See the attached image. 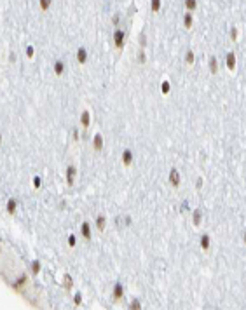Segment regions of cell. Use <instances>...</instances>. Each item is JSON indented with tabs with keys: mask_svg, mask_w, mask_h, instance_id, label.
Wrapping results in <instances>:
<instances>
[{
	"mask_svg": "<svg viewBox=\"0 0 246 310\" xmlns=\"http://www.w3.org/2000/svg\"><path fill=\"white\" fill-rule=\"evenodd\" d=\"M63 70H65L63 61H56V63H54V73H56V75H61V73H63Z\"/></svg>",
	"mask_w": 246,
	"mask_h": 310,
	"instance_id": "9",
	"label": "cell"
},
{
	"mask_svg": "<svg viewBox=\"0 0 246 310\" xmlns=\"http://www.w3.org/2000/svg\"><path fill=\"white\" fill-rule=\"evenodd\" d=\"M74 178H75V167L70 166V167H68V173H66V181H68V185H74Z\"/></svg>",
	"mask_w": 246,
	"mask_h": 310,
	"instance_id": "6",
	"label": "cell"
},
{
	"mask_svg": "<svg viewBox=\"0 0 246 310\" xmlns=\"http://www.w3.org/2000/svg\"><path fill=\"white\" fill-rule=\"evenodd\" d=\"M68 244H70V246H75V235H70V239H68Z\"/></svg>",
	"mask_w": 246,
	"mask_h": 310,
	"instance_id": "25",
	"label": "cell"
},
{
	"mask_svg": "<svg viewBox=\"0 0 246 310\" xmlns=\"http://www.w3.org/2000/svg\"><path fill=\"white\" fill-rule=\"evenodd\" d=\"M89 112H82V117H80V124L84 126V127H87L89 126Z\"/></svg>",
	"mask_w": 246,
	"mask_h": 310,
	"instance_id": "10",
	"label": "cell"
},
{
	"mask_svg": "<svg viewBox=\"0 0 246 310\" xmlns=\"http://www.w3.org/2000/svg\"><path fill=\"white\" fill-rule=\"evenodd\" d=\"M143 61H145V52L140 51V63H143Z\"/></svg>",
	"mask_w": 246,
	"mask_h": 310,
	"instance_id": "28",
	"label": "cell"
},
{
	"mask_svg": "<svg viewBox=\"0 0 246 310\" xmlns=\"http://www.w3.org/2000/svg\"><path fill=\"white\" fill-rule=\"evenodd\" d=\"M74 301H75L77 305H79V303H80V294H75V298H74Z\"/></svg>",
	"mask_w": 246,
	"mask_h": 310,
	"instance_id": "30",
	"label": "cell"
},
{
	"mask_svg": "<svg viewBox=\"0 0 246 310\" xmlns=\"http://www.w3.org/2000/svg\"><path fill=\"white\" fill-rule=\"evenodd\" d=\"M7 211H9V213H14V211H16V200H12V199L7 200Z\"/></svg>",
	"mask_w": 246,
	"mask_h": 310,
	"instance_id": "12",
	"label": "cell"
},
{
	"mask_svg": "<svg viewBox=\"0 0 246 310\" xmlns=\"http://www.w3.org/2000/svg\"><path fill=\"white\" fill-rule=\"evenodd\" d=\"M26 56H28V58H33V47H32V45L26 47Z\"/></svg>",
	"mask_w": 246,
	"mask_h": 310,
	"instance_id": "22",
	"label": "cell"
},
{
	"mask_svg": "<svg viewBox=\"0 0 246 310\" xmlns=\"http://www.w3.org/2000/svg\"><path fill=\"white\" fill-rule=\"evenodd\" d=\"M183 24H185V28H190V26H192V16H190L189 12H187L185 18H183Z\"/></svg>",
	"mask_w": 246,
	"mask_h": 310,
	"instance_id": "16",
	"label": "cell"
},
{
	"mask_svg": "<svg viewBox=\"0 0 246 310\" xmlns=\"http://www.w3.org/2000/svg\"><path fill=\"white\" fill-rule=\"evenodd\" d=\"M33 187H40V178H35V179H33Z\"/></svg>",
	"mask_w": 246,
	"mask_h": 310,
	"instance_id": "29",
	"label": "cell"
},
{
	"mask_svg": "<svg viewBox=\"0 0 246 310\" xmlns=\"http://www.w3.org/2000/svg\"><path fill=\"white\" fill-rule=\"evenodd\" d=\"M65 282H66V288H70V286H72V281H70V275H66V277H65Z\"/></svg>",
	"mask_w": 246,
	"mask_h": 310,
	"instance_id": "27",
	"label": "cell"
},
{
	"mask_svg": "<svg viewBox=\"0 0 246 310\" xmlns=\"http://www.w3.org/2000/svg\"><path fill=\"white\" fill-rule=\"evenodd\" d=\"M122 162H124L126 166H129L133 162V152L131 150H124V154H122Z\"/></svg>",
	"mask_w": 246,
	"mask_h": 310,
	"instance_id": "4",
	"label": "cell"
},
{
	"mask_svg": "<svg viewBox=\"0 0 246 310\" xmlns=\"http://www.w3.org/2000/svg\"><path fill=\"white\" fill-rule=\"evenodd\" d=\"M38 270H40V263H38V261L32 263V272H33V273H37Z\"/></svg>",
	"mask_w": 246,
	"mask_h": 310,
	"instance_id": "21",
	"label": "cell"
},
{
	"mask_svg": "<svg viewBox=\"0 0 246 310\" xmlns=\"http://www.w3.org/2000/svg\"><path fill=\"white\" fill-rule=\"evenodd\" d=\"M159 9H161V0H152V11L157 12Z\"/></svg>",
	"mask_w": 246,
	"mask_h": 310,
	"instance_id": "17",
	"label": "cell"
},
{
	"mask_svg": "<svg viewBox=\"0 0 246 310\" xmlns=\"http://www.w3.org/2000/svg\"><path fill=\"white\" fill-rule=\"evenodd\" d=\"M170 91V82H162V93H168Z\"/></svg>",
	"mask_w": 246,
	"mask_h": 310,
	"instance_id": "24",
	"label": "cell"
},
{
	"mask_svg": "<svg viewBox=\"0 0 246 310\" xmlns=\"http://www.w3.org/2000/svg\"><path fill=\"white\" fill-rule=\"evenodd\" d=\"M131 309H140V301H131Z\"/></svg>",
	"mask_w": 246,
	"mask_h": 310,
	"instance_id": "26",
	"label": "cell"
},
{
	"mask_svg": "<svg viewBox=\"0 0 246 310\" xmlns=\"http://www.w3.org/2000/svg\"><path fill=\"white\" fill-rule=\"evenodd\" d=\"M209 72H211V73H216V72H218V61H216L215 56L209 58Z\"/></svg>",
	"mask_w": 246,
	"mask_h": 310,
	"instance_id": "5",
	"label": "cell"
},
{
	"mask_svg": "<svg viewBox=\"0 0 246 310\" xmlns=\"http://www.w3.org/2000/svg\"><path fill=\"white\" fill-rule=\"evenodd\" d=\"M185 7H187L189 11H194V9L197 7V2H196V0H185Z\"/></svg>",
	"mask_w": 246,
	"mask_h": 310,
	"instance_id": "13",
	"label": "cell"
},
{
	"mask_svg": "<svg viewBox=\"0 0 246 310\" xmlns=\"http://www.w3.org/2000/svg\"><path fill=\"white\" fill-rule=\"evenodd\" d=\"M122 291H124V289H122V286H120V284H115V286H114V298H115V300H119V298L124 294Z\"/></svg>",
	"mask_w": 246,
	"mask_h": 310,
	"instance_id": "8",
	"label": "cell"
},
{
	"mask_svg": "<svg viewBox=\"0 0 246 310\" xmlns=\"http://www.w3.org/2000/svg\"><path fill=\"white\" fill-rule=\"evenodd\" d=\"M114 42H115L117 47H122V45H124V32L115 30L114 32Z\"/></svg>",
	"mask_w": 246,
	"mask_h": 310,
	"instance_id": "1",
	"label": "cell"
},
{
	"mask_svg": "<svg viewBox=\"0 0 246 310\" xmlns=\"http://www.w3.org/2000/svg\"><path fill=\"white\" fill-rule=\"evenodd\" d=\"M227 66H229V70H234V66H236V54L234 52H229L227 54Z\"/></svg>",
	"mask_w": 246,
	"mask_h": 310,
	"instance_id": "7",
	"label": "cell"
},
{
	"mask_svg": "<svg viewBox=\"0 0 246 310\" xmlns=\"http://www.w3.org/2000/svg\"><path fill=\"white\" fill-rule=\"evenodd\" d=\"M77 59H79V63H86V61H87V51H86L84 47H80V49L77 51Z\"/></svg>",
	"mask_w": 246,
	"mask_h": 310,
	"instance_id": "3",
	"label": "cell"
},
{
	"mask_svg": "<svg viewBox=\"0 0 246 310\" xmlns=\"http://www.w3.org/2000/svg\"><path fill=\"white\" fill-rule=\"evenodd\" d=\"M185 61H187L189 65H192V63H194V52H192V51H189V52L185 54Z\"/></svg>",
	"mask_w": 246,
	"mask_h": 310,
	"instance_id": "19",
	"label": "cell"
},
{
	"mask_svg": "<svg viewBox=\"0 0 246 310\" xmlns=\"http://www.w3.org/2000/svg\"><path fill=\"white\" fill-rule=\"evenodd\" d=\"M201 246H203L204 249H208V246H209V239H208V235H203V239H201Z\"/></svg>",
	"mask_w": 246,
	"mask_h": 310,
	"instance_id": "18",
	"label": "cell"
},
{
	"mask_svg": "<svg viewBox=\"0 0 246 310\" xmlns=\"http://www.w3.org/2000/svg\"><path fill=\"white\" fill-rule=\"evenodd\" d=\"M199 220H201V213H199V211H196V214H194V223H196V225H199Z\"/></svg>",
	"mask_w": 246,
	"mask_h": 310,
	"instance_id": "23",
	"label": "cell"
},
{
	"mask_svg": "<svg viewBox=\"0 0 246 310\" xmlns=\"http://www.w3.org/2000/svg\"><path fill=\"white\" fill-rule=\"evenodd\" d=\"M101 145H103V141H101V136L96 134V136H95V148H96V150H101Z\"/></svg>",
	"mask_w": 246,
	"mask_h": 310,
	"instance_id": "14",
	"label": "cell"
},
{
	"mask_svg": "<svg viewBox=\"0 0 246 310\" xmlns=\"http://www.w3.org/2000/svg\"><path fill=\"white\" fill-rule=\"evenodd\" d=\"M49 5H51V0H40V7L45 11V9H49Z\"/></svg>",
	"mask_w": 246,
	"mask_h": 310,
	"instance_id": "20",
	"label": "cell"
},
{
	"mask_svg": "<svg viewBox=\"0 0 246 310\" xmlns=\"http://www.w3.org/2000/svg\"><path fill=\"white\" fill-rule=\"evenodd\" d=\"M170 183L173 187H178V185H180V174H178L176 169H171L170 171Z\"/></svg>",
	"mask_w": 246,
	"mask_h": 310,
	"instance_id": "2",
	"label": "cell"
},
{
	"mask_svg": "<svg viewBox=\"0 0 246 310\" xmlns=\"http://www.w3.org/2000/svg\"><path fill=\"white\" fill-rule=\"evenodd\" d=\"M96 225H98V228H100V230H103V228H105V216H98Z\"/></svg>",
	"mask_w": 246,
	"mask_h": 310,
	"instance_id": "15",
	"label": "cell"
},
{
	"mask_svg": "<svg viewBox=\"0 0 246 310\" xmlns=\"http://www.w3.org/2000/svg\"><path fill=\"white\" fill-rule=\"evenodd\" d=\"M82 235H84V239H91V230H89V223H82Z\"/></svg>",
	"mask_w": 246,
	"mask_h": 310,
	"instance_id": "11",
	"label": "cell"
}]
</instances>
